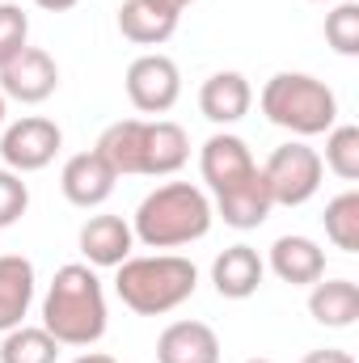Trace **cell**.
Here are the masks:
<instances>
[{
	"instance_id": "9c48e42d",
	"label": "cell",
	"mask_w": 359,
	"mask_h": 363,
	"mask_svg": "<svg viewBox=\"0 0 359 363\" xmlns=\"http://www.w3.org/2000/svg\"><path fill=\"white\" fill-rule=\"evenodd\" d=\"M254 169H258V161H254L250 144H245L241 135H233V131H216V135L199 148V174H203V182H207L211 194L237 186L241 178H250Z\"/></svg>"
},
{
	"instance_id": "5b68a950",
	"label": "cell",
	"mask_w": 359,
	"mask_h": 363,
	"mask_svg": "<svg viewBox=\"0 0 359 363\" xmlns=\"http://www.w3.org/2000/svg\"><path fill=\"white\" fill-rule=\"evenodd\" d=\"M321 152L309 148L304 140H287L279 144L263 165V178H267V190L275 199V207H304L317 190H321Z\"/></svg>"
},
{
	"instance_id": "52a82bcc",
	"label": "cell",
	"mask_w": 359,
	"mask_h": 363,
	"mask_svg": "<svg viewBox=\"0 0 359 363\" xmlns=\"http://www.w3.org/2000/svg\"><path fill=\"white\" fill-rule=\"evenodd\" d=\"M127 97L140 114H165L174 110L182 97V72L178 64L161 51H148L140 60H131L127 68Z\"/></svg>"
},
{
	"instance_id": "2e32d148",
	"label": "cell",
	"mask_w": 359,
	"mask_h": 363,
	"mask_svg": "<svg viewBox=\"0 0 359 363\" xmlns=\"http://www.w3.org/2000/svg\"><path fill=\"white\" fill-rule=\"evenodd\" d=\"M250 106H254V89H250V81H245L241 72H216V77H207L203 89H199V110H203V118L216 123V127L241 123V118L250 114Z\"/></svg>"
},
{
	"instance_id": "1f68e13d",
	"label": "cell",
	"mask_w": 359,
	"mask_h": 363,
	"mask_svg": "<svg viewBox=\"0 0 359 363\" xmlns=\"http://www.w3.org/2000/svg\"><path fill=\"white\" fill-rule=\"evenodd\" d=\"M170 4H178V9H186V4H194V0H170Z\"/></svg>"
},
{
	"instance_id": "d4e9b609",
	"label": "cell",
	"mask_w": 359,
	"mask_h": 363,
	"mask_svg": "<svg viewBox=\"0 0 359 363\" xmlns=\"http://www.w3.org/2000/svg\"><path fill=\"white\" fill-rule=\"evenodd\" d=\"M326 43L338 51V55H359V4L355 0H343L326 13Z\"/></svg>"
},
{
	"instance_id": "603a6c76",
	"label": "cell",
	"mask_w": 359,
	"mask_h": 363,
	"mask_svg": "<svg viewBox=\"0 0 359 363\" xmlns=\"http://www.w3.org/2000/svg\"><path fill=\"white\" fill-rule=\"evenodd\" d=\"M326 237L334 241V250L359 254V190H343L338 199L326 203Z\"/></svg>"
},
{
	"instance_id": "5bb4252c",
	"label": "cell",
	"mask_w": 359,
	"mask_h": 363,
	"mask_svg": "<svg viewBox=\"0 0 359 363\" xmlns=\"http://www.w3.org/2000/svg\"><path fill=\"white\" fill-rule=\"evenodd\" d=\"M81 254H85V262L89 267H123L127 258H131V250H136V233H131V224L123 220V216H89L85 224H81Z\"/></svg>"
},
{
	"instance_id": "f546056e",
	"label": "cell",
	"mask_w": 359,
	"mask_h": 363,
	"mask_svg": "<svg viewBox=\"0 0 359 363\" xmlns=\"http://www.w3.org/2000/svg\"><path fill=\"white\" fill-rule=\"evenodd\" d=\"M72 363H118L114 355H106V351H85V355H77Z\"/></svg>"
},
{
	"instance_id": "484cf974",
	"label": "cell",
	"mask_w": 359,
	"mask_h": 363,
	"mask_svg": "<svg viewBox=\"0 0 359 363\" xmlns=\"http://www.w3.org/2000/svg\"><path fill=\"white\" fill-rule=\"evenodd\" d=\"M21 47H30V17H26V9L21 4H0V68L21 51Z\"/></svg>"
},
{
	"instance_id": "ba28073f",
	"label": "cell",
	"mask_w": 359,
	"mask_h": 363,
	"mask_svg": "<svg viewBox=\"0 0 359 363\" xmlns=\"http://www.w3.org/2000/svg\"><path fill=\"white\" fill-rule=\"evenodd\" d=\"M60 89V68L43 47H21L4 68H0V93L4 101H21V106H38Z\"/></svg>"
},
{
	"instance_id": "836d02e7",
	"label": "cell",
	"mask_w": 359,
	"mask_h": 363,
	"mask_svg": "<svg viewBox=\"0 0 359 363\" xmlns=\"http://www.w3.org/2000/svg\"><path fill=\"white\" fill-rule=\"evenodd\" d=\"M317 4H326V0H317Z\"/></svg>"
},
{
	"instance_id": "ffe728a7",
	"label": "cell",
	"mask_w": 359,
	"mask_h": 363,
	"mask_svg": "<svg viewBox=\"0 0 359 363\" xmlns=\"http://www.w3.org/2000/svg\"><path fill=\"white\" fill-rule=\"evenodd\" d=\"M309 313L326 330H351L359 321V283L351 279H317L309 291Z\"/></svg>"
},
{
	"instance_id": "7a4b0ae2",
	"label": "cell",
	"mask_w": 359,
	"mask_h": 363,
	"mask_svg": "<svg viewBox=\"0 0 359 363\" xmlns=\"http://www.w3.org/2000/svg\"><path fill=\"white\" fill-rule=\"evenodd\" d=\"M106 291L89 262L60 267L43 296V330L60 347H93L106 334Z\"/></svg>"
},
{
	"instance_id": "6da1fadb",
	"label": "cell",
	"mask_w": 359,
	"mask_h": 363,
	"mask_svg": "<svg viewBox=\"0 0 359 363\" xmlns=\"http://www.w3.org/2000/svg\"><path fill=\"white\" fill-rule=\"evenodd\" d=\"M211 199L194 182H165L140 199L131 216V233L144 250H182L211 233Z\"/></svg>"
},
{
	"instance_id": "d6a6232c",
	"label": "cell",
	"mask_w": 359,
	"mask_h": 363,
	"mask_svg": "<svg viewBox=\"0 0 359 363\" xmlns=\"http://www.w3.org/2000/svg\"><path fill=\"white\" fill-rule=\"evenodd\" d=\"M245 363H275V359H245Z\"/></svg>"
},
{
	"instance_id": "8fae6325",
	"label": "cell",
	"mask_w": 359,
	"mask_h": 363,
	"mask_svg": "<svg viewBox=\"0 0 359 363\" xmlns=\"http://www.w3.org/2000/svg\"><path fill=\"white\" fill-rule=\"evenodd\" d=\"M211 211H216L228 228H237V233H250V228L267 224V216L275 211V199H270V190H267L263 169H254L250 178H241L237 186L220 190L216 203H211Z\"/></svg>"
},
{
	"instance_id": "7c38bea8",
	"label": "cell",
	"mask_w": 359,
	"mask_h": 363,
	"mask_svg": "<svg viewBox=\"0 0 359 363\" xmlns=\"http://www.w3.org/2000/svg\"><path fill=\"white\" fill-rule=\"evenodd\" d=\"M182 9L170 0H123L118 9V34L136 47H161L174 38Z\"/></svg>"
},
{
	"instance_id": "f1b7e54d",
	"label": "cell",
	"mask_w": 359,
	"mask_h": 363,
	"mask_svg": "<svg viewBox=\"0 0 359 363\" xmlns=\"http://www.w3.org/2000/svg\"><path fill=\"white\" fill-rule=\"evenodd\" d=\"M38 9H47V13H68V9H77L81 0H34Z\"/></svg>"
},
{
	"instance_id": "ac0fdd59",
	"label": "cell",
	"mask_w": 359,
	"mask_h": 363,
	"mask_svg": "<svg viewBox=\"0 0 359 363\" xmlns=\"http://www.w3.org/2000/svg\"><path fill=\"white\" fill-rule=\"evenodd\" d=\"M267 262L258 258L254 245H228L216 262H211V283L224 300H250L263 287Z\"/></svg>"
},
{
	"instance_id": "4316f807",
	"label": "cell",
	"mask_w": 359,
	"mask_h": 363,
	"mask_svg": "<svg viewBox=\"0 0 359 363\" xmlns=\"http://www.w3.org/2000/svg\"><path fill=\"white\" fill-rule=\"evenodd\" d=\"M30 207V186L21 182V174L0 169V228H13Z\"/></svg>"
},
{
	"instance_id": "e0dca14e",
	"label": "cell",
	"mask_w": 359,
	"mask_h": 363,
	"mask_svg": "<svg viewBox=\"0 0 359 363\" xmlns=\"http://www.w3.org/2000/svg\"><path fill=\"white\" fill-rule=\"evenodd\" d=\"M157 363H220V338L207 321H174L157 338Z\"/></svg>"
},
{
	"instance_id": "4fadbf2b",
	"label": "cell",
	"mask_w": 359,
	"mask_h": 363,
	"mask_svg": "<svg viewBox=\"0 0 359 363\" xmlns=\"http://www.w3.org/2000/svg\"><path fill=\"white\" fill-rule=\"evenodd\" d=\"M114 182H118V174L89 148V152H77V157L64 161L60 190H64V199H68L72 207L89 211V207H101V203L114 194Z\"/></svg>"
},
{
	"instance_id": "3957f363",
	"label": "cell",
	"mask_w": 359,
	"mask_h": 363,
	"mask_svg": "<svg viewBox=\"0 0 359 363\" xmlns=\"http://www.w3.org/2000/svg\"><path fill=\"white\" fill-rule=\"evenodd\" d=\"M114 291L118 300L140 313V317H165L182 308L194 287H199V271L190 258L182 254H144V258H127L123 267H114Z\"/></svg>"
},
{
	"instance_id": "cb8c5ba5",
	"label": "cell",
	"mask_w": 359,
	"mask_h": 363,
	"mask_svg": "<svg viewBox=\"0 0 359 363\" xmlns=\"http://www.w3.org/2000/svg\"><path fill=\"white\" fill-rule=\"evenodd\" d=\"M321 165L343 182H359V127L355 123H334L326 131V157Z\"/></svg>"
},
{
	"instance_id": "44dd1931",
	"label": "cell",
	"mask_w": 359,
	"mask_h": 363,
	"mask_svg": "<svg viewBox=\"0 0 359 363\" xmlns=\"http://www.w3.org/2000/svg\"><path fill=\"white\" fill-rule=\"evenodd\" d=\"M140 140H144V118H118L97 135L93 152L118 178H131V174H140Z\"/></svg>"
},
{
	"instance_id": "277c9868",
	"label": "cell",
	"mask_w": 359,
	"mask_h": 363,
	"mask_svg": "<svg viewBox=\"0 0 359 363\" xmlns=\"http://www.w3.org/2000/svg\"><path fill=\"white\" fill-rule=\"evenodd\" d=\"M267 123L309 140V135H326L338 123V97L326 81L309 77V72H279L263 85L258 97Z\"/></svg>"
},
{
	"instance_id": "7402d4cb",
	"label": "cell",
	"mask_w": 359,
	"mask_h": 363,
	"mask_svg": "<svg viewBox=\"0 0 359 363\" xmlns=\"http://www.w3.org/2000/svg\"><path fill=\"white\" fill-rule=\"evenodd\" d=\"M55 359H60V342L43 325H17L0 342V363H55Z\"/></svg>"
},
{
	"instance_id": "d6986e66",
	"label": "cell",
	"mask_w": 359,
	"mask_h": 363,
	"mask_svg": "<svg viewBox=\"0 0 359 363\" xmlns=\"http://www.w3.org/2000/svg\"><path fill=\"white\" fill-rule=\"evenodd\" d=\"M34 304V262L21 254H0V334L26 325Z\"/></svg>"
},
{
	"instance_id": "8992f818",
	"label": "cell",
	"mask_w": 359,
	"mask_h": 363,
	"mask_svg": "<svg viewBox=\"0 0 359 363\" xmlns=\"http://www.w3.org/2000/svg\"><path fill=\"white\" fill-rule=\"evenodd\" d=\"M60 144H64L60 123H51L43 114H26V118L4 127L0 157H4V169H13V174H38V169H47L55 161Z\"/></svg>"
},
{
	"instance_id": "9a60e30c",
	"label": "cell",
	"mask_w": 359,
	"mask_h": 363,
	"mask_svg": "<svg viewBox=\"0 0 359 363\" xmlns=\"http://www.w3.org/2000/svg\"><path fill=\"white\" fill-rule=\"evenodd\" d=\"M267 267L292 287H313L317 279H326V250L313 237H279L267 254Z\"/></svg>"
},
{
	"instance_id": "4dcf8cb0",
	"label": "cell",
	"mask_w": 359,
	"mask_h": 363,
	"mask_svg": "<svg viewBox=\"0 0 359 363\" xmlns=\"http://www.w3.org/2000/svg\"><path fill=\"white\" fill-rule=\"evenodd\" d=\"M4 114H9V101H4V93H0V127H4Z\"/></svg>"
},
{
	"instance_id": "30bf717a",
	"label": "cell",
	"mask_w": 359,
	"mask_h": 363,
	"mask_svg": "<svg viewBox=\"0 0 359 363\" xmlns=\"http://www.w3.org/2000/svg\"><path fill=\"white\" fill-rule=\"evenodd\" d=\"M190 161V135L170 118H144L140 140V174L144 178H170Z\"/></svg>"
},
{
	"instance_id": "83f0119b",
	"label": "cell",
	"mask_w": 359,
	"mask_h": 363,
	"mask_svg": "<svg viewBox=\"0 0 359 363\" xmlns=\"http://www.w3.org/2000/svg\"><path fill=\"white\" fill-rule=\"evenodd\" d=\"M300 363H355L351 351H338V347H321V351H309Z\"/></svg>"
}]
</instances>
